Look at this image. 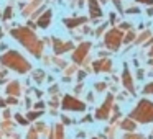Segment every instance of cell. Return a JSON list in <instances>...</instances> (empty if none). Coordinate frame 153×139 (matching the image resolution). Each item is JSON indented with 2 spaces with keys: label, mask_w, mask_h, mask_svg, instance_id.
Wrapping results in <instances>:
<instances>
[{
  "label": "cell",
  "mask_w": 153,
  "mask_h": 139,
  "mask_svg": "<svg viewBox=\"0 0 153 139\" xmlns=\"http://www.w3.org/2000/svg\"><path fill=\"white\" fill-rule=\"evenodd\" d=\"M12 36L15 40H18L28 51H30L33 56L40 57L41 51H43V43L36 38V34L30 30V28H17V30H12Z\"/></svg>",
  "instance_id": "obj_1"
},
{
  "label": "cell",
  "mask_w": 153,
  "mask_h": 139,
  "mask_svg": "<svg viewBox=\"0 0 153 139\" xmlns=\"http://www.w3.org/2000/svg\"><path fill=\"white\" fill-rule=\"evenodd\" d=\"M0 62L4 64V66L10 67V69L17 70L18 74H27L31 69L30 62L20 53H17V51H8V53H5L4 56L0 57Z\"/></svg>",
  "instance_id": "obj_2"
},
{
  "label": "cell",
  "mask_w": 153,
  "mask_h": 139,
  "mask_svg": "<svg viewBox=\"0 0 153 139\" xmlns=\"http://www.w3.org/2000/svg\"><path fill=\"white\" fill-rule=\"evenodd\" d=\"M130 119H135L140 123H152L153 121V103L148 100H140L137 108L132 110Z\"/></svg>",
  "instance_id": "obj_3"
},
{
  "label": "cell",
  "mask_w": 153,
  "mask_h": 139,
  "mask_svg": "<svg viewBox=\"0 0 153 139\" xmlns=\"http://www.w3.org/2000/svg\"><path fill=\"white\" fill-rule=\"evenodd\" d=\"M122 40H123V33L120 30H117V28H114V30H110L105 33V46L109 48L110 51L119 49L120 44H122Z\"/></svg>",
  "instance_id": "obj_4"
},
{
  "label": "cell",
  "mask_w": 153,
  "mask_h": 139,
  "mask_svg": "<svg viewBox=\"0 0 153 139\" xmlns=\"http://www.w3.org/2000/svg\"><path fill=\"white\" fill-rule=\"evenodd\" d=\"M63 108L64 110H73V111H84V110H86V105H84L81 100H77L76 97L66 95L63 98Z\"/></svg>",
  "instance_id": "obj_5"
},
{
  "label": "cell",
  "mask_w": 153,
  "mask_h": 139,
  "mask_svg": "<svg viewBox=\"0 0 153 139\" xmlns=\"http://www.w3.org/2000/svg\"><path fill=\"white\" fill-rule=\"evenodd\" d=\"M112 102H114V97L112 95H109L105 98V102H104V105L100 106V108H97L96 110V118L97 119H107L110 116V110H112Z\"/></svg>",
  "instance_id": "obj_6"
},
{
  "label": "cell",
  "mask_w": 153,
  "mask_h": 139,
  "mask_svg": "<svg viewBox=\"0 0 153 139\" xmlns=\"http://www.w3.org/2000/svg\"><path fill=\"white\" fill-rule=\"evenodd\" d=\"M89 49H91V43H81L79 46H77V49L74 51V54H73V61L76 64H81L84 61V57L87 56V53H89Z\"/></svg>",
  "instance_id": "obj_7"
},
{
  "label": "cell",
  "mask_w": 153,
  "mask_h": 139,
  "mask_svg": "<svg viewBox=\"0 0 153 139\" xmlns=\"http://www.w3.org/2000/svg\"><path fill=\"white\" fill-rule=\"evenodd\" d=\"M73 43L71 41H61V40H53V51L56 54H63L66 51L73 49Z\"/></svg>",
  "instance_id": "obj_8"
},
{
  "label": "cell",
  "mask_w": 153,
  "mask_h": 139,
  "mask_svg": "<svg viewBox=\"0 0 153 139\" xmlns=\"http://www.w3.org/2000/svg\"><path fill=\"white\" fill-rule=\"evenodd\" d=\"M122 82H123V87L128 90L130 93H135V87H133V80H132V75H130L128 69H123V74H122Z\"/></svg>",
  "instance_id": "obj_9"
},
{
  "label": "cell",
  "mask_w": 153,
  "mask_h": 139,
  "mask_svg": "<svg viewBox=\"0 0 153 139\" xmlns=\"http://www.w3.org/2000/svg\"><path fill=\"white\" fill-rule=\"evenodd\" d=\"M110 67H112V62H110L109 59H100V61H96V62H94V70H96V72H100V70L109 72Z\"/></svg>",
  "instance_id": "obj_10"
},
{
  "label": "cell",
  "mask_w": 153,
  "mask_h": 139,
  "mask_svg": "<svg viewBox=\"0 0 153 139\" xmlns=\"http://www.w3.org/2000/svg\"><path fill=\"white\" fill-rule=\"evenodd\" d=\"M64 25H66L68 28H76V26H79V25H84L87 21V18H84V17H77V18H64Z\"/></svg>",
  "instance_id": "obj_11"
},
{
  "label": "cell",
  "mask_w": 153,
  "mask_h": 139,
  "mask_svg": "<svg viewBox=\"0 0 153 139\" xmlns=\"http://www.w3.org/2000/svg\"><path fill=\"white\" fill-rule=\"evenodd\" d=\"M89 12H91V17L92 18H99L102 15V10H100L97 0H89Z\"/></svg>",
  "instance_id": "obj_12"
},
{
  "label": "cell",
  "mask_w": 153,
  "mask_h": 139,
  "mask_svg": "<svg viewBox=\"0 0 153 139\" xmlns=\"http://www.w3.org/2000/svg\"><path fill=\"white\" fill-rule=\"evenodd\" d=\"M51 21V10H46L40 18H38V26L40 28H48Z\"/></svg>",
  "instance_id": "obj_13"
},
{
  "label": "cell",
  "mask_w": 153,
  "mask_h": 139,
  "mask_svg": "<svg viewBox=\"0 0 153 139\" xmlns=\"http://www.w3.org/2000/svg\"><path fill=\"white\" fill-rule=\"evenodd\" d=\"M7 93L10 97H18L20 95V83L18 82H10L7 87Z\"/></svg>",
  "instance_id": "obj_14"
},
{
  "label": "cell",
  "mask_w": 153,
  "mask_h": 139,
  "mask_svg": "<svg viewBox=\"0 0 153 139\" xmlns=\"http://www.w3.org/2000/svg\"><path fill=\"white\" fill-rule=\"evenodd\" d=\"M53 139H64V128H63V124H56V126H54Z\"/></svg>",
  "instance_id": "obj_15"
},
{
  "label": "cell",
  "mask_w": 153,
  "mask_h": 139,
  "mask_svg": "<svg viewBox=\"0 0 153 139\" xmlns=\"http://www.w3.org/2000/svg\"><path fill=\"white\" fill-rule=\"evenodd\" d=\"M120 126H122V129L133 131V129H135V121H133V119H123V121L120 123Z\"/></svg>",
  "instance_id": "obj_16"
},
{
  "label": "cell",
  "mask_w": 153,
  "mask_h": 139,
  "mask_svg": "<svg viewBox=\"0 0 153 139\" xmlns=\"http://www.w3.org/2000/svg\"><path fill=\"white\" fill-rule=\"evenodd\" d=\"M135 40V33L133 31H130V33H127V36H123V43H130V41H133Z\"/></svg>",
  "instance_id": "obj_17"
},
{
  "label": "cell",
  "mask_w": 153,
  "mask_h": 139,
  "mask_svg": "<svg viewBox=\"0 0 153 139\" xmlns=\"http://www.w3.org/2000/svg\"><path fill=\"white\" fill-rule=\"evenodd\" d=\"M27 116H28V119L31 121V119H36L38 116H41V111H40V110H36V111H31V113H28Z\"/></svg>",
  "instance_id": "obj_18"
},
{
  "label": "cell",
  "mask_w": 153,
  "mask_h": 139,
  "mask_svg": "<svg viewBox=\"0 0 153 139\" xmlns=\"http://www.w3.org/2000/svg\"><path fill=\"white\" fill-rule=\"evenodd\" d=\"M27 139H38L36 131H35V129H30V131H28V134H27Z\"/></svg>",
  "instance_id": "obj_19"
},
{
  "label": "cell",
  "mask_w": 153,
  "mask_h": 139,
  "mask_svg": "<svg viewBox=\"0 0 153 139\" xmlns=\"http://www.w3.org/2000/svg\"><path fill=\"white\" fill-rule=\"evenodd\" d=\"M143 93H145V95H148V93H153V82L148 83V85L143 89Z\"/></svg>",
  "instance_id": "obj_20"
},
{
  "label": "cell",
  "mask_w": 153,
  "mask_h": 139,
  "mask_svg": "<svg viewBox=\"0 0 153 139\" xmlns=\"http://www.w3.org/2000/svg\"><path fill=\"white\" fill-rule=\"evenodd\" d=\"M10 17H12V8H10V7H7V8H5V13H4V21H5V20H8Z\"/></svg>",
  "instance_id": "obj_21"
},
{
  "label": "cell",
  "mask_w": 153,
  "mask_h": 139,
  "mask_svg": "<svg viewBox=\"0 0 153 139\" xmlns=\"http://www.w3.org/2000/svg\"><path fill=\"white\" fill-rule=\"evenodd\" d=\"M123 139H143L140 134H125L123 136Z\"/></svg>",
  "instance_id": "obj_22"
},
{
  "label": "cell",
  "mask_w": 153,
  "mask_h": 139,
  "mask_svg": "<svg viewBox=\"0 0 153 139\" xmlns=\"http://www.w3.org/2000/svg\"><path fill=\"white\" fill-rule=\"evenodd\" d=\"M96 90H97V92H104V90H105V83H104V82H99V83L96 85Z\"/></svg>",
  "instance_id": "obj_23"
},
{
  "label": "cell",
  "mask_w": 153,
  "mask_h": 139,
  "mask_svg": "<svg viewBox=\"0 0 153 139\" xmlns=\"http://www.w3.org/2000/svg\"><path fill=\"white\" fill-rule=\"evenodd\" d=\"M41 74H43L41 70H38V72H35V79H36L38 82H41V80L45 79V75H41Z\"/></svg>",
  "instance_id": "obj_24"
},
{
  "label": "cell",
  "mask_w": 153,
  "mask_h": 139,
  "mask_svg": "<svg viewBox=\"0 0 153 139\" xmlns=\"http://www.w3.org/2000/svg\"><path fill=\"white\" fill-rule=\"evenodd\" d=\"M17 121H18V123H20V124H27V121H25V119H23V118H22V116H20V115H17Z\"/></svg>",
  "instance_id": "obj_25"
},
{
  "label": "cell",
  "mask_w": 153,
  "mask_h": 139,
  "mask_svg": "<svg viewBox=\"0 0 153 139\" xmlns=\"http://www.w3.org/2000/svg\"><path fill=\"white\" fill-rule=\"evenodd\" d=\"M43 129H45V124L38 123V124H36V129H35V131H43Z\"/></svg>",
  "instance_id": "obj_26"
},
{
  "label": "cell",
  "mask_w": 153,
  "mask_h": 139,
  "mask_svg": "<svg viewBox=\"0 0 153 139\" xmlns=\"http://www.w3.org/2000/svg\"><path fill=\"white\" fill-rule=\"evenodd\" d=\"M8 103H12V105H15V103H17V98H15V97H10V98H8Z\"/></svg>",
  "instance_id": "obj_27"
},
{
  "label": "cell",
  "mask_w": 153,
  "mask_h": 139,
  "mask_svg": "<svg viewBox=\"0 0 153 139\" xmlns=\"http://www.w3.org/2000/svg\"><path fill=\"white\" fill-rule=\"evenodd\" d=\"M138 2H142V4H150V5H153V0H138Z\"/></svg>",
  "instance_id": "obj_28"
},
{
  "label": "cell",
  "mask_w": 153,
  "mask_h": 139,
  "mask_svg": "<svg viewBox=\"0 0 153 139\" xmlns=\"http://www.w3.org/2000/svg\"><path fill=\"white\" fill-rule=\"evenodd\" d=\"M137 77H138V79H142V77H143V70H138V74H137Z\"/></svg>",
  "instance_id": "obj_29"
},
{
  "label": "cell",
  "mask_w": 153,
  "mask_h": 139,
  "mask_svg": "<svg viewBox=\"0 0 153 139\" xmlns=\"http://www.w3.org/2000/svg\"><path fill=\"white\" fill-rule=\"evenodd\" d=\"M43 106H45V105H43L41 102H38V103H36V108H43Z\"/></svg>",
  "instance_id": "obj_30"
},
{
  "label": "cell",
  "mask_w": 153,
  "mask_h": 139,
  "mask_svg": "<svg viewBox=\"0 0 153 139\" xmlns=\"http://www.w3.org/2000/svg\"><path fill=\"white\" fill-rule=\"evenodd\" d=\"M148 56H152V57H153V48H152V49L148 51Z\"/></svg>",
  "instance_id": "obj_31"
},
{
  "label": "cell",
  "mask_w": 153,
  "mask_h": 139,
  "mask_svg": "<svg viewBox=\"0 0 153 139\" xmlns=\"http://www.w3.org/2000/svg\"><path fill=\"white\" fill-rule=\"evenodd\" d=\"M148 62H150V64H152V66H153V59H152V61H148Z\"/></svg>",
  "instance_id": "obj_32"
}]
</instances>
